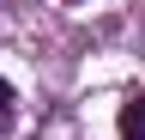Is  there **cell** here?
Listing matches in <instances>:
<instances>
[{
    "label": "cell",
    "instance_id": "obj_2",
    "mask_svg": "<svg viewBox=\"0 0 145 140\" xmlns=\"http://www.w3.org/2000/svg\"><path fill=\"white\" fill-rule=\"evenodd\" d=\"M12 122H18V92H12L6 79H0V140L12 134Z\"/></svg>",
    "mask_w": 145,
    "mask_h": 140
},
{
    "label": "cell",
    "instance_id": "obj_1",
    "mask_svg": "<svg viewBox=\"0 0 145 140\" xmlns=\"http://www.w3.org/2000/svg\"><path fill=\"white\" fill-rule=\"evenodd\" d=\"M121 140H145V98L121 104Z\"/></svg>",
    "mask_w": 145,
    "mask_h": 140
}]
</instances>
